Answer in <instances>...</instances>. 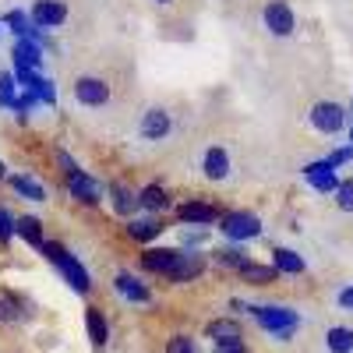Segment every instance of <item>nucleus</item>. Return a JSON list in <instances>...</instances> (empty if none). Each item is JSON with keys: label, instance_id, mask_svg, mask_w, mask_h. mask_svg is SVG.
Masks as SVG:
<instances>
[{"label": "nucleus", "instance_id": "33", "mask_svg": "<svg viewBox=\"0 0 353 353\" xmlns=\"http://www.w3.org/2000/svg\"><path fill=\"white\" fill-rule=\"evenodd\" d=\"M212 353H248V346H244V339H226V343H216Z\"/></svg>", "mask_w": 353, "mask_h": 353}, {"label": "nucleus", "instance_id": "15", "mask_svg": "<svg viewBox=\"0 0 353 353\" xmlns=\"http://www.w3.org/2000/svg\"><path fill=\"white\" fill-rule=\"evenodd\" d=\"M85 329H88V339H92V346H106L110 343V321L99 307H88L85 311Z\"/></svg>", "mask_w": 353, "mask_h": 353}, {"label": "nucleus", "instance_id": "10", "mask_svg": "<svg viewBox=\"0 0 353 353\" xmlns=\"http://www.w3.org/2000/svg\"><path fill=\"white\" fill-rule=\"evenodd\" d=\"M176 258H181V251H176V248H149V251L141 254V265H145L149 272L170 276L173 265H176Z\"/></svg>", "mask_w": 353, "mask_h": 353}, {"label": "nucleus", "instance_id": "6", "mask_svg": "<svg viewBox=\"0 0 353 353\" xmlns=\"http://www.w3.org/2000/svg\"><path fill=\"white\" fill-rule=\"evenodd\" d=\"M74 99L81 106H103L110 99V85L103 78H96V74H81L74 81Z\"/></svg>", "mask_w": 353, "mask_h": 353}, {"label": "nucleus", "instance_id": "8", "mask_svg": "<svg viewBox=\"0 0 353 353\" xmlns=\"http://www.w3.org/2000/svg\"><path fill=\"white\" fill-rule=\"evenodd\" d=\"M68 191H71L74 198H81L85 205H99V201H103V194H106V188L96 181V176H88L85 170H81V173H74V176H68Z\"/></svg>", "mask_w": 353, "mask_h": 353}, {"label": "nucleus", "instance_id": "29", "mask_svg": "<svg viewBox=\"0 0 353 353\" xmlns=\"http://www.w3.org/2000/svg\"><path fill=\"white\" fill-rule=\"evenodd\" d=\"M166 353H201V346H198V339H191V336H173V339L166 343Z\"/></svg>", "mask_w": 353, "mask_h": 353}, {"label": "nucleus", "instance_id": "3", "mask_svg": "<svg viewBox=\"0 0 353 353\" xmlns=\"http://www.w3.org/2000/svg\"><path fill=\"white\" fill-rule=\"evenodd\" d=\"M230 241H251L261 233V219L254 212H226L223 216V226H219Z\"/></svg>", "mask_w": 353, "mask_h": 353}, {"label": "nucleus", "instance_id": "37", "mask_svg": "<svg viewBox=\"0 0 353 353\" xmlns=\"http://www.w3.org/2000/svg\"><path fill=\"white\" fill-rule=\"evenodd\" d=\"M350 138H353V131H350Z\"/></svg>", "mask_w": 353, "mask_h": 353}, {"label": "nucleus", "instance_id": "32", "mask_svg": "<svg viewBox=\"0 0 353 353\" xmlns=\"http://www.w3.org/2000/svg\"><path fill=\"white\" fill-rule=\"evenodd\" d=\"M14 223H18V219H14V216H11V212L4 209V205H0V244H8V241H11V233H14Z\"/></svg>", "mask_w": 353, "mask_h": 353}, {"label": "nucleus", "instance_id": "23", "mask_svg": "<svg viewBox=\"0 0 353 353\" xmlns=\"http://www.w3.org/2000/svg\"><path fill=\"white\" fill-rule=\"evenodd\" d=\"M325 346H329V353H353V329L332 325L325 332Z\"/></svg>", "mask_w": 353, "mask_h": 353}, {"label": "nucleus", "instance_id": "18", "mask_svg": "<svg viewBox=\"0 0 353 353\" xmlns=\"http://www.w3.org/2000/svg\"><path fill=\"white\" fill-rule=\"evenodd\" d=\"M205 336H209L212 343H226V339H241V321L233 318H216L205 325Z\"/></svg>", "mask_w": 353, "mask_h": 353}, {"label": "nucleus", "instance_id": "34", "mask_svg": "<svg viewBox=\"0 0 353 353\" xmlns=\"http://www.w3.org/2000/svg\"><path fill=\"white\" fill-rule=\"evenodd\" d=\"M57 163H61V170H64L68 176H74V173H81V170H78V163L71 159V152H64V149H57Z\"/></svg>", "mask_w": 353, "mask_h": 353}, {"label": "nucleus", "instance_id": "24", "mask_svg": "<svg viewBox=\"0 0 353 353\" xmlns=\"http://www.w3.org/2000/svg\"><path fill=\"white\" fill-rule=\"evenodd\" d=\"M138 201H141V209H149V212H166L170 209V198H166V191L159 184H149L138 194Z\"/></svg>", "mask_w": 353, "mask_h": 353}, {"label": "nucleus", "instance_id": "14", "mask_svg": "<svg viewBox=\"0 0 353 353\" xmlns=\"http://www.w3.org/2000/svg\"><path fill=\"white\" fill-rule=\"evenodd\" d=\"M304 176L318 188V191H339V181H336V170L329 166V159L325 163H311V166H304Z\"/></svg>", "mask_w": 353, "mask_h": 353}, {"label": "nucleus", "instance_id": "22", "mask_svg": "<svg viewBox=\"0 0 353 353\" xmlns=\"http://www.w3.org/2000/svg\"><path fill=\"white\" fill-rule=\"evenodd\" d=\"M110 194H113V209H117V216H134V209L141 205L138 194H134L131 188H124V184H113Z\"/></svg>", "mask_w": 353, "mask_h": 353}, {"label": "nucleus", "instance_id": "11", "mask_svg": "<svg viewBox=\"0 0 353 353\" xmlns=\"http://www.w3.org/2000/svg\"><path fill=\"white\" fill-rule=\"evenodd\" d=\"M113 286H117V293H121V297H128V301H134V304H149L152 301V290L145 286L141 279H134L131 272H121L113 279Z\"/></svg>", "mask_w": 353, "mask_h": 353}, {"label": "nucleus", "instance_id": "2", "mask_svg": "<svg viewBox=\"0 0 353 353\" xmlns=\"http://www.w3.org/2000/svg\"><path fill=\"white\" fill-rule=\"evenodd\" d=\"M254 321L265 329V332H272L276 339H290L293 332H297L301 325V318L297 311H290V307H276V304H265V307H251Z\"/></svg>", "mask_w": 353, "mask_h": 353}, {"label": "nucleus", "instance_id": "13", "mask_svg": "<svg viewBox=\"0 0 353 353\" xmlns=\"http://www.w3.org/2000/svg\"><path fill=\"white\" fill-rule=\"evenodd\" d=\"M201 170H205V176H209V181H226V176H230V156H226V149L212 145V149L205 152Z\"/></svg>", "mask_w": 353, "mask_h": 353}, {"label": "nucleus", "instance_id": "31", "mask_svg": "<svg viewBox=\"0 0 353 353\" xmlns=\"http://www.w3.org/2000/svg\"><path fill=\"white\" fill-rule=\"evenodd\" d=\"M336 205L343 212H353V181H343L339 191H336Z\"/></svg>", "mask_w": 353, "mask_h": 353}, {"label": "nucleus", "instance_id": "19", "mask_svg": "<svg viewBox=\"0 0 353 353\" xmlns=\"http://www.w3.org/2000/svg\"><path fill=\"white\" fill-rule=\"evenodd\" d=\"M14 233H18V237L25 241V244H32V248H39L43 251V223L36 219V216H21L18 223H14Z\"/></svg>", "mask_w": 353, "mask_h": 353}, {"label": "nucleus", "instance_id": "21", "mask_svg": "<svg viewBox=\"0 0 353 353\" xmlns=\"http://www.w3.org/2000/svg\"><path fill=\"white\" fill-rule=\"evenodd\" d=\"M241 276H244L251 286H269V283H276V279H279L276 265H258V261H248L244 269H241Z\"/></svg>", "mask_w": 353, "mask_h": 353}, {"label": "nucleus", "instance_id": "20", "mask_svg": "<svg viewBox=\"0 0 353 353\" xmlns=\"http://www.w3.org/2000/svg\"><path fill=\"white\" fill-rule=\"evenodd\" d=\"M272 265H276V272H286V276H301L304 272V258L297 251H290V248H276L272 251Z\"/></svg>", "mask_w": 353, "mask_h": 353}, {"label": "nucleus", "instance_id": "28", "mask_svg": "<svg viewBox=\"0 0 353 353\" xmlns=\"http://www.w3.org/2000/svg\"><path fill=\"white\" fill-rule=\"evenodd\" d=\"M216 261H219V265H226V269H237V272H241L251 258H248L241 248H219V251H216Z\"/></svg>", "mask_w": 353, "mask_h": 353}, {"label": "nucleus", "instance_id": "17", "mask_svg": "<svg viewBox=\"0 0 353 353\" xmlns=\"http://www.w3.org/2000/svg\"><path fill=\"white\" fill-rule=\"evenodd\" d=\"M39 68V50L32 46V39H21L14 46V71L18 74H32Z\"/></svg>", "mask_w": 353, "mask_h": 353}, {"label": "nucleus", "instance_id": "1", "mask_svg": "<svg viewBox=\"0 0 353 353\" xmlns=\"http://www.w3.org/2000/svg\"><path fill=\"white\" fill-rule=\"evenodd\" d=\"M43 258L46 261H53L57 269H61V276L68 279V286L71 290H78V293H88V286H92V279H88V272H85V265L78 261V258H71L57 241H50V244H43Z\"/></svg>", "mask_w": 353, "mask_h": 353}, {"label": "nucleus", "instance_id": "25", "mask_svg": "<svg viewBox=\"0 0 353 353\" xmlns=\"http://www.w3.org/2000/svg\"><path fill=\"white\" fill-rule=\"evenodd\" d=\"M128 233H131L134 241H152V237H159V233H163V223H159L156 216H149V219H131Z\"/></svg>", "mask_w": 353, "mask_h": 353}, {"label": "nucleus", "instance_id": "9", "mask_svg": "<svg viewBox=\"0 0 353 353\" xmlns=\"http://www.w3.org/2000/svg\"><path fill=\"white\" fill-rule=\"evenodd\" d=\"M170 128H173V121H170V113H166L163 106H152L149 113L141 117V138H149V141L166 138V134H170Z\"/></svg>", "mask_w": 353, "mask_h": 353}, {"label": "nucleus", "instance_id": "16", "mask_svg": "<svg viewBox=\"0 0 353 353\" xmlns=\"http://www.w3.org/2000/svg\"><path fill=\"white\" fill-rule=\"evenodd\" d=\"M184 223H216L219 219V209L216 205H205V201H184L181 209H176Z\"/></svg>", "mask_w": 353, "mask_h": 353}, {"label": "nucleus", "instance_id": "27", "mask_svg": "<svg viewBox=\"0 0 353 353\" xmlns=\"http://www.w3.org/2000/svg\"><path fill=\"white\" fill-rule=\"evenodd\" d=\"M21 321V301L14 293H0V325H14Z\"/></svg>", "mask_w": 353, "mask_h": 353}, {"label": "nucleus", "instance_id": "5", "mask_svg": "<svg viewBox=\"0 0 353 353\" xmlns=\"http://www.w3.org/2000/svg\"><path fill=\"white\" fill-rule=\"evenodd\" d=\"M261 18H265V28H269L272 36H290L293 32V11H290V4L286 0H269V4H265V11H261Z\"/></svg>", "mask_w": 353, "mask_h": 353}, {"label": "nucleus", "instance_id": "26", "mask_svg": "<svg viewBox=\"0 0 353 353\" xmlns=\"http://www.w3.org/2000/svg\"><path fill=\"white\" fill-rule=\"evenodd\" d=\"M11 188L18 191V194H25L28 201H46V191H43V184H36L32 176H11Z\"/></svg>", "mask_w": 353, "mask_h": 353}, {"label": "nucleus", "instance_id": "4", "mask_svg": "<svg viewBox=\"0 0 353 353\" xmlns=\"http://www.w3.org/2000/svg\"><path fill=\"white\" fill-rule=\"evenodd\" d=\"M311 124L321 131V134H336V131H343V124H346V110L339 106V103H314L311 106Z\"/></svg>", "mask_w": 353, "mask_h": 353}, {"label": "nucleus", "instance_id": "36", "mask_svg": "<svg viewBox=\"0 0 353 353\" xmlns=\"http://www.w3.org/2000/svg\"><path fill=\"white\" fill-rule=\"evenodd\" d=\"M159 4H170V0H159Z\"/></svg>", "mask_w": 353, "mask_h": 353}, {"label": "nucleus", "instance_id": "30", "mask_svg": "<svg viewBox=\"0 0 353 353\" xmlns=\"http://www.w3.org/2000/svg\"><path fill=\"white\" fill-rule=\"evenodd\" d=\"M0 106H14V74H0Z\"/></svg>", "mask_w": 353, "mask_h": 353}, {"label": "nucleus", "instance_id": "12", "mask_svg": "<svg viewBox=\"0 0 353 353\" xmlns=\"http://www.w3.org/2000/svg\"><path fill=\"white\" fill-rule=\"evenodd\" d=\"M201 269H205V258L201 254H184L181 251V258H176V265H173V272L166 276V279H173V283H191V279H198L201 276Z\"/></svg>", "mask_w": 353, "mask_h": 353}, {"label": "nucleus", "instance_id": "7", "mask_svg": "<svg viewBox=\"0 0 353 353\" xmlns=\"http://www.w3.org/2000/svg\"><path fill=\"white\" fill-rule=\"evenodd\" d=\"M28 18H32L36 28H57V25H64V18H68V4L64 0H36L32 11H28Z\"/></svg>", "mask_w": 353, "mask_h": 353}, {"label": "nucleus", "instance_id": "35", "mask_svg": "<svg viewBox=\"0 0 353 353\" xmlns=\"http://www.w3.org/2000/svg\"><path fill=\"white\" fill-rule=\"evenodd\" d=\"M336 304H339L343 311H353V286H346V290H339V297H336Z\"/></svg>", "mask_w": 353, "mask_h": 353}]
</instances>
